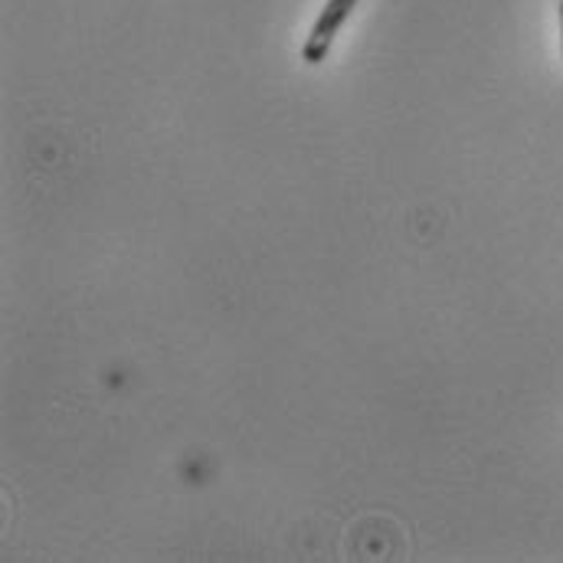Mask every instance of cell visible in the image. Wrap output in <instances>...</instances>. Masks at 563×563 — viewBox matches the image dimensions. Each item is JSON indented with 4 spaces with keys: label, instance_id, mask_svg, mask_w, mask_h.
Here are the masks:
<instances>
[{
    "label": "cell",
    "instance_id": "2",
    "mask_svg": "<svg viewBox=\"0 0 563 563\" xmlns=\"http://www.w3.org/2000/svg\"><path fill=\"white\" fill-rule=\"evenodd\" d=\"M561 53H563V0H561Z\"/></svg>",
    "mask_w": 563,
    "mask_h": 563
},
{
    "label": "cell",
    "instance_id": "1",
    "mask_svg": "<svg viewBox=\"0 0 563 563\" xmlns=\"http://www.w3.org/2000/svg\"><path fill=\"white\" fill-rule=\"evenodd\" d=\"M357 3H361V0H328V3L321 7L318 20H314L308 40H305V46H301V59H305L308 66H318V63L328 56V49L334 46V36L341 33V26L347 23V16L354 13Z\"/></svg>",
    "mask_w": 563,
    "mask_h": 563
}]
</instances>
